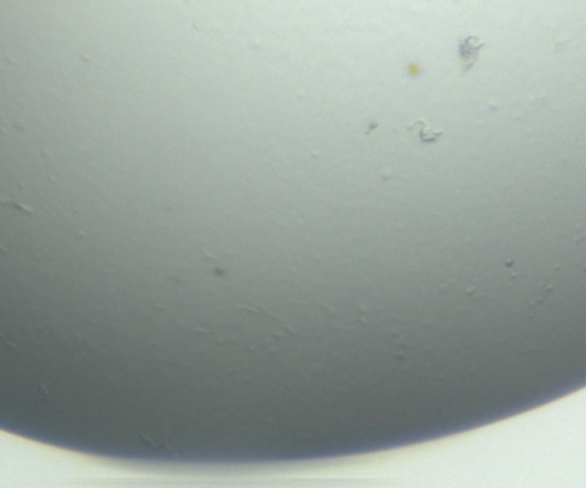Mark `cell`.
<instances>
[{"instance_id":"cell-1","label":"cell","mask_w":586,"mask_h":488,"mask_svg":"<svg viewBox=\"0 0 586 488\" xmlns=\"http://www.w3.org/2000/svg\"><path fill=\"white\" fill-rule=\"evenodd\" d=\"M484 48L485 42L480 36L465 35L458 40V62H460L463 74H468L475 67Z\"/></svg>"},{"instance_id":"cell-2","label":"cell","mask_w":586,"mask_h":488,"mask_svg":"<svg viewBox=\"0 0 586 488\" xmlns=\"http://www.w3.org/2000/svg\"><path fill=\"white\" fill-rule=\"evenodd\" d=\"M415 127H419V139H420V143H424V144H434V143H438L440 137L444 136V130L432 129L431 125L425 124L424 120L417 122Z\"/></svg>"},{"instance_id":"cell-3","label":"cell","mask_w":586,"mask_h":488,"mask_svg":"<svg viewBox=\"0 0 586 488\" xmlns=\"http://www.w3.org/2000/svg\"><path fill=\"white\" fill-rule=\"evenodd\" d=\"M0 206H2V207H9V210H16V211H20V212H24V214H33L31 207L24 206V204L17 203V200H14V199H9V197H2V196H0Z\"/></svg>"}]
</instances>
